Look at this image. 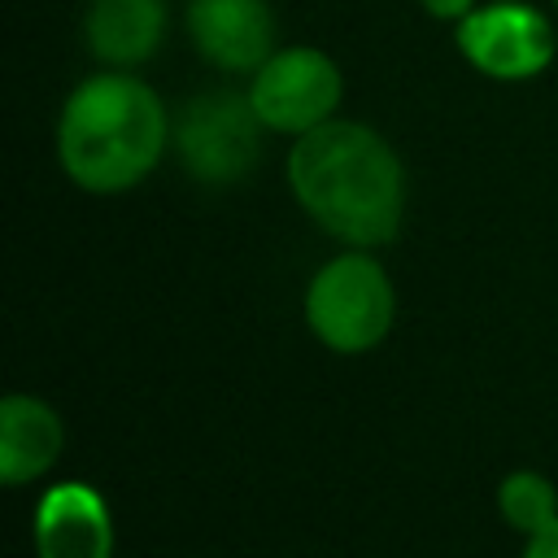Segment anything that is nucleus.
<instances>
[{"label": "nucleus", "instance_id": "1", "mask_svg": "<svg viewBox=\"0 0 558 558\" xmlns=\"http://www.w3.org/2000/svg\"><path fill=\"white\" fill-rule=\"evenodd\" d=\"M288 183L296 205L340 244H392L405 214V170L392 144L353 118H331L292 140Z\"/></svg>", "mask_w": 558, "mask_h": 558}, {"label": "nucleus", "instance_id": "2", "mask_svg": "<svg viewBox=\"0 0 558 558\" xmlns=\"http://www.w3.org/2000/svg\"><path fill=\"white\" fill-rule=\"evenodd\" d=\"M170 144V113L161 96L131 70H100L83 78L57 118V161L70 183L96 196L144 183Z\"/></svg>", "mask_w": 558, "mask_h": 558}, {"label": "nucleus", "instance_id": "3", "mask_svg": "<svg viewBox=\"0 0 558 558\" xmlns=\"http://www.w3.org/2000/svg\"><path fill=\"white\" fill-rule=\"evenodd\" d=\"M397 318V292L388 270L366 253L349 248L331 257L305 288V323L331 353H371L384 344Z\"/></svg>", "mask_w": 558, "mask_h": 558}, {"label": "nucleus", "instance_id": "4", "mask_svg": "<svg viewBox=\"0 0 558 558\" xmlns=\"http://www.w3.org/2000/svg\"><path fill=\"white\" fill-rule=\"evenodd\" d=\"M248 100L266 131L296 140L336 118V109L344 100V74L323 48H310V44L275 48L253 70Z\"/></svg>", "mask_w": 558, "mask_h": 558}, {"label": "nucleus", "instance_id": "5", "mask_svg": "<svg viewBox=\"0 0 558 558\" xmlns=\"http://www.w3.org/2000/svg\"><path fill=\"white\" fill-rule=\"evenodd\" d=\"M262 118L248 92H205L183 105L174 122V148L192 179L235 183L262 157Z\"/></svg>", "mask_w": 558, "mask_h": 558}, {"label": "nucleus", "instance_id": "6", "mask_svg": "<svg viewBox=\"0 0 558 558\" xmlns=\"http://www.w3.org/2000/svg\"><path fill=\"white\" fill-rule=\"evenodd\" d=\"M453 44L471 70L497 83H523L549 70L558 44L554 26L541 9L523 0H488L475 4L462 22H453Z\"/></svg>", "mask_w": 558, "mask_h": 558}, {"label": "nucleus", "instance_id": "7", "mask_svg": "<svg viewBox=\"0 0 558 558\" xmlns=\"http://www.w3.org/2000/svg\"><path fill=\"white\" fill-rule=\"evenodd\" d=\"M187 39L222 74H253L275 52V9L266 0H187Z\"/></svg>", "mask_w": 558, "mask_h": 558}, {"label": "nucleus", "instance_id": "8", "mask_svg": "<svg viewBox=\"0 0 558 558\" xmlns=\"http://www.w3.org/2000/svg\"><path fill=\"white\" fill-rule=\"evenodd\" d=\"M35 554L39 558H113V523L105 497L65 480L52 484L35 506Z\"/></svg>", "mask_w": 558, "mask_h": 558}, {"label": "nucleus", "instance_id": "9", "mask_svg": "<svg viewBox=\"0 0 558 558\" xmlns=\"http://www.w3.org/2000/svg\"><path fill=\"white\" fill-rule=\"evenodd\" d=\"M83 39L100 65H144L166 39V0H87Z\"/></svg>", "mask_w": 558, "mask_h": 558}, {"label": "nucleus", "instance_id": "10", "mask_svg": "<svg viewBox=\"0 0 558 558\" xmlns=\"http://www.w3.org/2000/svg\"><path fill=\"white\" fill-rule=\"evenodd\" d=\"M61 445H65V427L48 401L26 392H9L0 401V480L9 488H22L44 471H52Z\"/></svg>", "mask_w": 558, "mask_h": 558}, {"label": "nucleus", "instance_id": "11", "mask_svg": "<svg viewBox=\"0 0 558 558\" xmlns=\"http://www.w3.org/2000/svg\"><path fill=\"white\" fill-rule=\"evenodd\" d=\"M497 510L514 532L536 536L558 519V488L541 471H510L497 488Z\"/></svg>", "mask_w": 558, "mask_h": 558}, {"label": "nucleus", "instance_id": "12", "mask_svg": "<svg viewBox=\"0 0 558 558\" xmlns=\"http://www.w3.org/2000/svg\"><path fill=\"white\" fill-rule=\"evenodd\" d=\"M432 17H440V22H462L480 0H418Z\"/></svg>", "mask_w": 558, "mask_h": 558}, {"label": "nucleus", "instance_id": "13", "mask_svg": "<svg viewBox=\"0 0 558 558\" xmlns=\"http://www.w3.org/2000/svg\"><path fill=\"white\" fill-rule=\"evenodd\" d=\"M523 558H558V519L549 527H541L536 536H527Z\"/></svg>", "mask_w": 558, "mask_h": 558}, {"label": "nucleus", "instance_id": "14", "mask_svg": "<svg viewBox=\"0 0 558 558\" xmlns=\"http://www.w3.org/2000/svg\"><path fill=\"white\" fill-rule=\"evenodd\" d=\"M554 4H558V0H554Z\"/></svg>", "mask_w": 558, "mask_h": 558}]
</instances>
